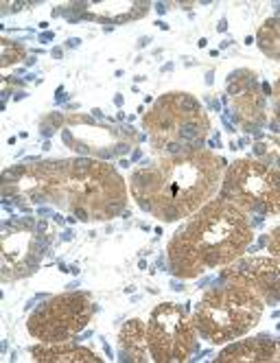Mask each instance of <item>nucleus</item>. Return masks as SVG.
I'll use <instances>...</instances> for the list:
<instances>
[{"label":"nucleus","instance_id":"obj_1","mask_svg":"<svg viewBox=\"0 0 280 363\" xmlns=\"http://www.w3.org/2000/svg\"><path fill=\"white\" fill-rule=\"evenodd\" d=\"M50 201L82 221L116 217L125 206V184L112 164L94 158L29 162L3 173V193Z\"/></svg>","mask_w":280,"mask_h":363},{"label":"nucleus","instance_id":"obj_2","mask_svg":"<svg viewBox=\"0 0 280 363\" xmlns=\"http://www.w3.org/2000/svg\"><path fill=\"white\" fill-rule=\"evenodd\" d=\"M225 169V160L208 149L162 155L132 173L130 191L140 211L171 223L203 208L219 193Z\"/></svg>","mask_w":280,"mask_h":363},{"label":"nucleus","instance_id":"obj_12","mask_svg":"<svg viewBox=\"0 0 280 363\" xmlns=\"http://www.w3.org/2000/svg\"><path fill=\"white\" fill-rule=\"evenodd\" d=\"M225 88L233 96L235 118H239L243 127H250L247 132H254L252 127L265 123V99L261 94L257 74L252 70H235L228 77Z\"/></svg>","mask_w":280,"mask_h":363},{"label":"nucleus","instance_id":"obj_5","mask_svg":"<svg viewBox=\"0 0 280 363\" xmlns=\"http://www.w3.org/2000/svg\"><path fill=\"white\" fill-rule=\"evenodd\" d=\"M263 298L243 284L225 282L221 287L203 294L193 311L195 330L211 344H228L241 340L263 315Z\"/></svg>","mask_w":280,"mask_h":363},{"label":"nucleus","instance_id":"obj_16","mask_svg":"<svg viewBox=\"0 0 280 363\" xmlns=\"http://www.w3.org/2000/svg\"><path fill=\"white\" fill-rule=\"evenodd\" d=\"M259 46L267 57L280 62V16L269 18L259 29Z\"/></svg>","mask_w":280,"mask_h":363},{"label":"nucleus","instance_id":"obj_10","mask_svg":"<svg viewBox=\"0 0 280 363\" xmlns=\"http://www.w3.org/2000/svg\"><path fill=\"white\" fill-rule=\"evenodd\" d=\"M125 136H138L134 127H106L99 125L88 116H72L68 118V127L64 129V143L77 153H84L88 158L108 160L114 155L127 153L132 149L134 140H125Z\"/></svg>","mask_w":280,"mask_h":363},{"label":"nucleus","instance_id":"obj_7","mask_svg":"<svg viewBox=\"0 0 280 363\" xmlns=\"http://www.w3.org/2000/svg\"><path fill=\"white\" fill-rule=\"evenodd\" d=\"M147 361L182 363L197 350V330L182 306L173 302L158 304L142 322Z\"/></svg>","mask_w":280,"mask_h":363},{"label":"nucleus","instance_id":"obj_14","mask_svg":"<svg viewBox=\"0 0 280 363\" xmlns=\"http://www.w3.org/2000/svg\"><path fill=\"white\" fill-rule=\"evenodd\" d=\"M84 11V18L99 22H130L142 18L149 9L147 3H90V5H74Z\"/></svg>","mask_w":280,"mask_h":363},{"label":"nucleus","instance_id":"obj_11","mask_svg":"<svg viewBox=\"0 0 280 363\" xmlns=\"http://www.w3.org/2000/svg\"><path fill=\"white\" fill-rule=\"evenodd\" d=\"M225 282L243 284L265 304H280V258L278 256H252L237 258L221 272Z\"/></svg>","mask_w":280,"mask_h":363},{"label":"nucleus","instance_id":"obj_8","mask_svg":"<svg viewBox=\"0 0 280 363\" xmlns=\"http://www.w3.org/2000/svg\"><path fill=\"white\" fill-rule=\"evenodd\" d=\"M94 315V302L84 291H70L42 302L29 315L27 328L44 344L70 342Z\"/></svg>","mask_w":280,"mask_h":363},{"label":"nucleus","instance_id":"obj_21","mask_svg":"<svg viewBox=\"0 0 280 363\" xmlns=\"http://www.w3.org/2000/svg\"><path fill=\"white\" fill-rule=\"evenodd\" d=\"M276 121L280 123V101L276 103Z\"/></svg>","mask_w":280,"mask_h":363},{"label":"nucleus","instance_id":"obj_9","mask_svg":"<svg viewBox=\"0 0 280 363\" xmlns=\"http://www.w3.org/2000/svg\"><path fill=\"white\" fill-rule=\"evenodd\" d=\"M50 239L44 235V223L35 228L33 219L7 221L3 225V280L31 276L46 254Z\"/></svg>","mask_w":280,"mask_h":363},{"label":"nucleus","instance_id":"obj_13","mask_svg":"<svg viewBox=\"0 0 280 363\" xmlns=\"http://www.w3.org/2000/svg\"><path fill=\"white\" fill-rule=\"evenodd\" d=\"M219 363H263L280 361V344L271 337H252V340L235 342L219 352Z\"/></svg>","mask_w":280,"mask_h":363},{"label":"nucleus","instance_id":"obj_15","mask_svg":"<svg viewBox=\"0 0 280 363\" xmlns=\"http://www.w3.org/2000/svg\"><path fill=\"white\" fill-rule=\"evenodd\" d=\"M31 354L35 361H55V363H74V361H101V357H96L92 350L70 344V342H57V344H44L42 346H33Z\"/></svg>","mask_w":280,"mask_h":363},{"label":"nucleus","instance_id":"obj_3","mask_svg":"<svg viewBox=\"0 0 280 363\" xmlns=\"http://www.w3.org/2000/svg\"><path fill=\"white\" fill-rule=\"evenodd\" d=\"M247 215L225 199H211L199 208L167 247L171 272L177 278H197L208 269L235 263L252 243Z\"/></svg>","mask_w":280,"mask_h":363},{"label":"nucleus","instance_id":"obj_17","mask_svg":"<svg viewBox=\"0 0 280 363\" xmlns=\"http://www.w3.org/2000/svg\"><path fill=\"white\" fill-rule=\"evenodd\" d=\"M254 153L263 158L261 162L271 164V167H280V140L276 138H263L254 145Z\"/></svg>","mask_w":280,"mask_h":363},{"label":"nucleus","instance_id":"obj_19","mask_svg":"<svg viewBox=\"0 0 280 363\" xmlns=\"http://www.w3.org/2000/svg\"><path fill=\"white\" fill-rule=\"evenodd\" d=\"M267 247H269V252H271L274 256L280 258V225L271 230V235H269V239H267Z\"/></svg>","mask_w":280,"mask_h":363},{"label":"nucleus","instance_id":"obj_18","mask_svg":"<svg viewBox=\"0 0 280 363\" xmlns=\"http://www.w3.org/2000/svg\"><path fill=\"white\" fill-rule=\"evenodd\" d=\"M27 55V48L18 42H11V40H3V68H9L11 64L24 60Z\"/></svg>","mask_w":280,"mask_h":363},{"label":"nucleus","instance_id":"obj_20","mask_svg":"<svg viewBox=\"0 0 280 363\" xmlns=\"http://www.w3.org/2000/svg\"><path fill=\"white\" fill-rule=\"evenodd\" d=\"M274 94H276V103H278V101H280V79H278V84H276V92H274Z\"/></svg>","mask_w":280,"mask_h":363},{"label":"nucleus","instance_id":"obj_4","mask_svg":"<svg viewBox=\"0 0 280 363\" xmlns=\"http://www.w3.org/2000/svg\"><path fill=\"white\" fill-rule=\"evenodd\" d=\"M142 127L154 151L160 155H180L201 149L211 132V118L191 94L169 92L145 114Z\"/></svg>","mask_w":280,"mask_h":363},{"label":"nucleus","instance_id":"obj_6","mask_svg":"<svg viewBox=\"0 0 280 363\" xmlns=\"http://www.w3.org/2000/svg\"><path fill=\"white\" fill-rule=\"evenodd\" d=\"M219 197L245 215L280 213V169L261 160H237L223 173Z\"/></svg>","mask_w":280,"mask_h":363}]
</instances>
